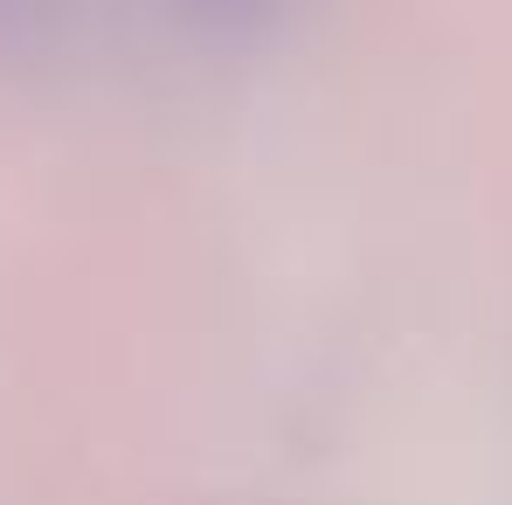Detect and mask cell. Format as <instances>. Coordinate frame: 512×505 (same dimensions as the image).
Segmentation results:
<instances>
[{"label":"cell","instance_id":"cell-1","mask_svg":"<svg viewBox=\"0 0 512 505\" xmlns=\"http://www.w3.org/2000/svg\"><path fill=\"white\" fill-rule=\"evenodd\" d=\"M187 14H201V21H222V28H236V21H263L270 14V0H180Z\"/></svg>","mask_w":512,"mask_h":505}]
</instances>
